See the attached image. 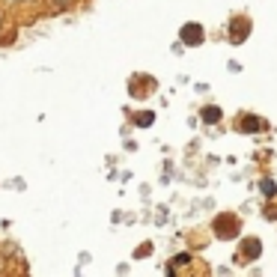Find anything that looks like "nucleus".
Here are the masks:
<instances>
[{"instance_id": "obj_3", "label": "nucleus", "mask_w": 277, "mask_h": 277, "mask_svg": "<svg viewBox=\"0 0 277 277\" xmlns=\"http://www.w3.org/2000/svg\"><path fill=\"white\" fill-rule=\"evenodd\" d=\"M203 120H206V123H218V120H221V107H206V110H203Z\"/></svg>"}, {"instance_id": "obj_2", "label": "nucleus", "mask_w": 277, "mask_h": 277, "mask_svg": "<svg viewBox=\"0 0 277 277\" xmlns=\"http://www.w3.org/2000/svg\"><path fill=\"white\" fill-rule=\"evenodd\" d=\"M248 33V21H239V24H232V42H242Z\"/></svg>"}, {"instance_id": "obj_1", "label": "nucleus", "mask_w": 277, "mask_h": 277, "mask_svg": "<svg viewBox=\"0 0 277 277\" xmlns=\"http://www.w3.org/2000/svg\"><path fill=\"white\" fill-rule=\"evenodd\" d=\"M200 39H203V27H200V24H185V27H182V42L200 45Z\"/></svg>"}, {"instance_id": "obj_6", "label": "nucleus", "mask_w": 277, "mask_h": 277, "mask_svg": "<svg viewBox=\"0 0 277 277\" xmlns=\"http://www.w3.org/2000/svg\"><path fill=\"white\" fill-rule=\"evenodd\" d=\"M152 123V113H143V116H137V126H149Z\"/></svg>"}, {"instance_id": "obj_7", "label": "nucleus", "mask_w": 277, "mask_h": 277, "mask_svg": "<svg viewBox=\"0 0 277 277\" xmlns=\"http://www.w3.org/2000/svg\"><path fill=\"white\" fill-rule=\"evenodd\" d=\"M262 191L271 197V194H274V182H268V179H265V182H262Z\"/></svg>"}, {"instance_id": "obj_4", "label": "nucleus", "mask_w": 277, "mask_h": 277, "mask_svg": "<svg viewBox=\"0 0 277 277\" xmlns=\"http://www.w3.org/2000/svg\"><path fill=\"white\" fill-rule=\"evenodd\" d=\"M242 128H245V131H253V128H259V120H251V116H248V120H242Z\"/></svg>"}, {"instance_id": "obj_5", "label": "nucleus", "mask_w": 277, "mask_h": 277, "mask_svg": "<svg viewBox=\"0 0 277 277\" xmlns=\"http://www.w3.org/2000/svg\"><path fill=\"white\" fill-rule=\"evenodd\" d=\"M245 253H253V256H256V253H259V242H248V245H245Z\"/></svg>"}, {"instance_id": "obj_8", "label": "nucleus", "mask_w": 277, "mask_h": 277, "mask_svg": "<svg viewBox=\"0 0 277 277\" xmlns=\"http://www.w3.org/2000/svg\"><path fill=\"white\" fill-rule=\"evenodd\" d=\"M51 3H54V9H66V6H69V0H51Z\"/></svg>"}]
</instances>
